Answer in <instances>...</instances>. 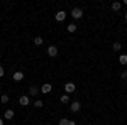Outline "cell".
<instances>
[{"instance_id":"cell-24","label":"cell","mask_w":127,"mask_h":125,"mask_svg":"<svg viewBox=\"0 0 127 125\" xmlns=\"http://www.w3.org/2000/svg\"><path fill=\"white\" fill-rule=\"evenodd\" d=\"M124 19H126V22H127V12H126V15H124Z\"/></svg>"},{"instance_id":"cell-11","label":"cell","mask_w":127,"mask_h":125,"mask_svg":"<svg viewBox=\"0 0 127 125\" xmlns=\"http://www.w3.org/2000/svg\"><path fill=\"white\" fill-rule=\"evenodd\" d=\"M66 29H68V32H75V30L78 29V25H76L75 22H71V24H68V25H66Z\"/></svg>"},{"instance_id":"cell-17","label":"cell","mask_w":127,"mask_h":125,"mask_svg":"<svg viewBox=\"0 0 127 125\" xmlns=\"http://www.w3.org/2000/svg\"><path fill=\"white\" fill-rule=\"evenodd\" d=\"M42 105H44L42 100H36V101H34V108H42Z\"/></svg>"},{"instance_id":"cell-7","label":"cell","mask_w":127,"mask_h":125,"mask_svg":"<svg viewBox=\"0 0 127 125\" xmlns=\"http://www.w3.org/2000/svg\"><path fill=\"white\" fill-rule=\"evenodd\" d=\"M51 90H53V86H51L49 83H44V85L41 86V93H44V95H46V93H51Z\"/></svg>"},{"instance_id":"cell-22","label":"cell","mask_w":127,"mask_h":125,"mask_svg":"<svg viewBox=\"0 0 127 125\" xmlns=\"http://www.w3.org/2000/svg\"><path fill=\"white\" fill-rule=\"evenodd\" d=\"M69 125H76V122H73V120H69Z\"/></svg>"},{"instance_id":"cell-4","label":"cell","mask_w":127,"mask_h":125,"mask_svg":"<svg viewBox=\"0 0 127 125\" xmlns=\"http://www.w3.org/2000/svg\"><path fill=\"white\" fill-rule=\"evenodd\" d=\"M66 15H68V14H66L64 10H58V12H56V15H54V19L58 20V22H63V20L66 19Z\"/></svg>"},{"instance_id":"cell-15","label":"cell","mask_w":127,"mask_h":125,"mask_svg":"<svg viewBox=\"0 0 127 125\" xmlns=\"http://www.w3.org/2000/svg\"><path fill=\"white\" fill-rule=\"evenodd\" d=\"M112 49H114L115 52H119V51L122 49V44H120V42H114V44H112Z\"/></svg>"},{"instance_id":"cell-25","label":"cell","mask_w":127,"mask_h":125,"mask_svg":"<svg viewBox=\"0 0 127 125\" xmlns=\"http://www.w3.org/2000/svg\"><path fill=\"white\" fill-rule=\"evenodd\" d=\"M122 3H124V5H127V0H124V2H122Z\"/></svg>"},{"instance_id":"cell-13","label":"cell","mask_w":127,"mask_h":125,"mask_svg":"<svg viewBox=\"0 0 127 125\" xmlns=\"http://www.w3.org/2000/svg\"><path fill=\"white\" fill-rule=\"evenodd\" d=\"M59 101H61L63 105H66V103H69V95H61V98H59Z\"/></svg>"},{"instance_id":"cell-18","label":"cell","mask_w":127,"mask_h":125,"mask_svg":"<svg viewBox=\"0 0 127 125\" xmlns=\"http://www.w3.org/2000/svg\"><path fill=\"white\" fill-rule=\"evenodd\" d=\"M59 125H69L68 118H59Z\"/></svg>"},{"instance_id":"cell-8","label":"cell","mask_w":127,"mask_h":125,"mask_svg":"<svg viewBox=\"0 0 127 125\" xmlns=\"http://www.w3.org/2000/svg\"><path fill=\"white\" fill-rule=\"evenodd\" d=\"M80 108H81L80 101H73V103L69 105V110H71V112H75V113H76V112H80Z\"/></svg>"},{"instance_id":"cell-23","label":"cell","mask_w":127,"mask_h":125,"mask_svg":"<svg viewBox=\"0 0 127 125\" xmlns=\"http://www.w3.org/2000/svg\"><path fill=\"white\" fill-rule=\"evenodd\" d=\"M0 125H3V118H0Z\"/></svg>"},{"instance_id":"cell-9","label":"cell","mask_w":127,"mask_h":125,"mask_svg":"<svg viewBox=\"0 0 127 125\" xmlns=\"http://www.w3.org/2000/svg\"><path fill=\"white\" fill-rule=\"evenodd\" d=\"M39 91H41V88H37V86H31L29 88V95H32V96L39 95Z\"/></svg>"},{"instance_id":"cell-16","label":"cell","mask_w":127,"mask_h":125,"mask_svg":"<svg viewBox=\"0 0 127 125\" xmlns=\"http://www.w3.org/2000/svg\"><path fill=\"white\" fill-rule=\"evenodd\" d=\"M42 42H44V39L41 37V36H37V37H34V44H36V46H41Z\"/></svg>"},{"instance_id":"cell-21","label":"cell","mask_w":127,"mask_h":125,"mask_svg":"<svg viewBox=\"0 0 127 125\" xmlns=\"http://www.w3.org/2000/svg\"><path fill=\"white\" fill-rule=\"evenodd\" d=\"M5 75V69H3V66H0V78Z\"/></svg>"},{"instance_id":"cell-3","label":"cell","mask_w":127,"mask_h":125,"mask_svg":"<svg viewBox=\"0 0 127 125\" xmlns=\"http://www.w3.org/2000/svg\"><path fill=\"white\" fill-rule=\"evenodd\" d=\"M76 90V85L73 83V81H68L66 85H64V91H66V95H69V93H73Z\"/></svg>"},{"instance_id":"cell-14","label":"cell","mask_w":127,"mask_h":125,"mask_svg":"<svg viewBox=\"0 0 127 125\" xmlns=\"http://www.w3.org/2000/svg\"><path fill=\"white\" fill-rule=\"evenodd\" d=\"M120 7H122V3H120V2H114V3H112V10H114V12H119Z\"/></svg>"},{"instance_id":"cell-5","label":"cell","mask_w":127,"mask_h":125,"mask_svg":"<svg viewBox=\"0 0 127 125\" xmlns=\"http://www.w3.org/2000/svg\"><path fill=\"white\" fill-rule=\"evenodd\" d=\"M19 103H20L22 106H27V105L31 103V98H29L27 95H22V96H19Z\"/></svg>"},{"instance_id":"cell-19","label":"cell","mask_w":127,"mask_h":125,"mask_svg":"<svg viewBox=\"0 0 127 125\" xmlns=\"http://www.w3.org/2000/svg\"><path fill=\"white\" fill-rule=\"evenodd\" d=\"M0 101H2V103H7V101H9V95H2L0 96Z\"/></svg>"},{"instance_id":"cell-10","label":"cell","mask_w":127,"mask_h":125,"mask_svg":"<svg viewBox=\"0 0 127 125\" xmlns=\"http://www.w3.org/2000/svg\"><path fill=\"white\" fill-rule=\"evenodd\" d=\"M14 115H15V113H14V110H5V120H12V118H14Z\"/></svg>"},{"instance_id":"cell-12","label":"cell","mask_w":127,"mask_h":125,"mask_svg":"<svg viewBox=\"0 0 127 125\" xmlns=\"http://www.w3.org/2000/svg\"><path fill=\"white\" fill-rule=\"evenodd\" d=\"M119 63H120L122 66H126L127 64V54H120V56H119Z\"/></svg>"},{"instance_id":"cell-20","label":"cell","mask_w":127,"mask_h":125,"mask_svg":"<svg viewBox=\"0 0 127 125\" xmlns=\"http://www.w3.org/2000/svg\"><path fill=\"white\" fill-rule=\"evenodd\" d=\"M120 78H122V79H127V69H124V71L120 73Z\"/></svg>"},{"instance_id":"cell-2","label":"cell","mask_w":127,"mask_h":125,"mask_svg":"<svg viewBox=\"0 0 127 125\" xmlns=\"http://www.w3.org/2000/svg\"><path fill=\"white\" fill-rule=\"evenodd\" d=\"M58 54H59V49L56 48V46H49L48 48V56L49 58H56Z\"/></svg>"},{"instance_id":"cell-6","label":"cell","mask_w":127,"mask_h":125,"mask_svg":"<svg viewBox=\"0 0 127 125\" xmlns=\"http://www.w3.org/2000/svg\"><path fill=\"white\" fill-rule=\"evenodd\" d=\"M12 79H14V81H22V79H24V73H22V71H15V73L12 75Z\"/></svg>"},{"instance_id":"cell-1","label":"cell","mask_w":127,"mask_h":125,"mask_svg":"<svg viewBox=\"0 0 127 125\" xmlns=\"http://www.w3.org/2000/svg\"><path fill=\"white\" fill-rule=\"evenodd\" d=\"M69 15H71L73 19H81V17H83V10L80 9V7H75V9H71Z\"/></svg>"}]
</instances>
